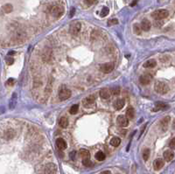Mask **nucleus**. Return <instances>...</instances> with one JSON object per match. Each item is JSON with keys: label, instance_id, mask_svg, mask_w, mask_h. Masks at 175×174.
I'll use <instances>...</instances> for the list:
<instances>
[{"label": "nucleus", "instance_id": "obj_1", "mask_svg": "<svg viewBox=\"0 0 175 174\" xmlns=\"http://www.w3.org/2000/svg\"><path fill=\"white\" fill-rule=\"evenodd\" d=\"M154 89H155L156 92L160 94V95H165L169 91V86L165 81H156L155 85H154Z\"/></svg>", "mask_w": 175, "mask_h": 174}, {"label": "nucleus", "instance_id": "obj_2", "mask_svg": "<svg viewBox=\"0 0 175 174\" xmlns=\"http://www.w3.org/2000/svg\"><path fill=\"white\" fill-rule=\"evenodd\" d=\"M152 18L156 20H161L166 19V18L169 16V12H168L167 10H164V9H161V10H157L155 11H153L152 14Z\"/></svg>", "mask_w": 175, "mask_h": 174}, {"label": "nucleus", "instance_id": "obj_3", "mask_svg": "<svg viewBox=\"0 0 175 174\" xmlns=\"http://www.w3.org/2000/svg\"><path fill=\"white\" fill-rule=\"evenodd\" d=\"M71 95H72L71 90H70V89H68L67 87L62 86L61 88H60V90H59V98L61 101H65L67 99H68V98H70Z\"/></svg>", "mask_w": 175, "mask_h": 174}, {"label": "nucleus", "instance_id": "obj_4", "mask_svg": "<svg viewBox=\"0 0 175 174\" xmlns=\"http://www.w3.org/2000/svg\"><path fill=\"white\" fill-rule=\"evenodd\" d=\"M64 13V8L61 5H54L51 9V14L54 18H60Z\"/></svg>", "mask_w": 175, "mask_h": 174}, {"label": "nucleus", "instance_id": "obj_5", "mask_svg": "<svg viewBox=\"0 0 175 174\" xmlns=\"http://www.w3.org/2000/svg\"><path fill=\"white\" fill-rule=\"evenodd\" d=\"M57 170H58V168H57L56 164L54 163H48L45 166L44 172H45V174H56Z\"/></svg>", "mask_w": 175, "mask_h": 174}, {"label": "nucleus", "instance_id": "obj_6", "mask_svg": "<svg viewBox=\"0 0 175 174\" xmlns=\"http://www.w3.org/2000/svg\"><path fill=\"white\" fill-rule=\"evenodd\" d=\"M114 67H115V66L113 63L108 62V63L103 64V65L100 67V70L102 71V72L105 73V74H109V73L112 72V71L114 70Z\"/></svg>", "mask_w": 175, "mask_h": 174}, {"label": "nucleus", "instance_id": "obj_7", "mask_svg": "<svg viewBox=\"0 0 175 174\" xmlns=\"http://www.w3.org/2000/svg\"><path fill=\"white\" fill-rule=\"evenodd\" d=\"M81 29H82V25L80 22H74L70 26V33L73 35H77L80 33Z\"/></svg>", "mask_w": 175, "mask_h": 174}, {"label": "nucleus", "instance_id": "obj_8", "mask_svg": "<svg viewBox=\"0 0 175 174\" xmlns=\"http://www.w3.org/2000/svg\"><path fill=\"white\" fill-rule=\"evenodd\" d=\"M151 81V76L150 74H143L139 78V82L144 86L148 85Z\"/></svg>", "mask_w": 175, "mask_h": 174}, {"label": "nucleus", "instance_id": "obj_9", "mask_svg": "<svg viewBox=\"0 0 175 174\" xmlns=\"http://www.w3.org/2000/svg\"><path fill=\"white\" fill-rule=\"evenodd\" d=\"M116 121L121 127H127L129 125V119L124 116H118Z\"/></svg>", "mask_w": 175, "mask_h": 174}, {"label": "nucleus", "instance_id": "obj_10", "mask_svg": "<svg viewBox=\"0 0 175 174\" xmlns=\"http://www.w3.org/2000/svg\"><path fill=\"white\" fill-rule=\"evenodd\" d=\"M170 120H171L170 116H165V117H164L162 120L160 121V123H159L160 128L163 131H165V130H167L168 125H169V123H170Z\"/></svg>", "mask_w": 175, "mask_h": 174}, {"label": "nucleus", "instance_id": "obj_11", "mask_svg": "<svg viewBox=\"0 0 175 174\" xmlns=\"http://www.w3.org/2000/svg\"><path fill=\"white\" fill-rule=\"evenodd\" d=\"M56 146H57V148L61 150H64L65 149H67V147H68L66 141L64 140L63 138H58L56 140Z\"/></svg>", "mask_w": 175, "mask_h": 174}, {"label": "nucleus", "instance_id": "obj_12", "mask_svg": "<svg viewBox=\"0 0 175 174\" xmlns=\"http://www.w3.org/2000/svg\"><path fill=\"white\" fill-rule=\"evenodd\" d=\"M164 164H165L164 161H163L161 158L156 159L155 161L153 162V167L156 171H159L160 169H162L163 166H164Z\"/></svg>", "mask_w": 175, "mask_h": 174}, {"label": "nucleus", "instance_id": "obj_13", "mask_svg": "<svg viewBox=\"0 0 175 174\" xmlns=\"http://www.w3.org/2000/svg\"><path fill=\"white\" fill-rule=\"evenodd\" d=\"M110 94H111V92H110V89L105 88L101 89L100 96H101V98H103V99H109L110 97Z\"/></svg>", "mask_w": 175, "mask_h": 174}, {"label": "nucleus", "instance_id": "obj_14", "mask_svg": "<svg viewBox=\"0 0 175 174\" xmlns=\"http://www.w3.org/2000/svg\"><path fill=\"white\" fill-rule=\"evenodd\" d=\"M156 66H157V62H156L155 59H148L147 61L144 63V65H143V67L144 68H153L155 67Z\"/></svg>", "mask_w": 175, "mask_h": 174}, {"label": "nucleus", "instance_id": "obj_15", "mask_svg": "<svg viewBox=\"0 0 175 174\" xmlns=\"http://www.w3.org/2000/svg\"><path fill=\"white\" fill-rule=\"evenodd\" d=\"M163 156H164V158H165V161L170 162L171 160H172V158H173L174 153H173V152H172L171 150H167L164 152Z\"/></svg>", "mask_w": 175, "mask_h": 174}, {"label": "nucleus", "instance_id": "obj_16", "mask_svg": "<svg viewBox=\"0 0 175 174\" xmlns=\"http://www.w3.org/2000/svg\"><path fill=\"white\" fill-rule=\"evenodd\" d=\"M151 27V22L149 21L148 19H144L141 22V29L144 30L145 32H148Z\"/></svg>", "mask_w": 175, "mask_h": 174}, {"label": "nucleus", "instance_id": "obj_17", "mask_svg": "<svg viewBox=\"0 0 175 174\" xmlns=\"http://www.w3.org/2000/svg\"><path fill=\"white\" fill-rule=\"evenodd\" d=\"M124 104H125V101L123 99H117L114 103L115 109H117V110H120V109H122L123 108Z\"/></svg>", "mask_w": 175, "mask_h": 174}, {"label": "nucleus", "instance_id": "obj_18", "mask_svg": "<svg viewBox=\"0 0 175 174\" xmlns=\"http://www.w3.org/2000/svg\"><path fill=\"white\" fill-rule=\"evenodd\" d=\"M96 102V97L94 95H89L87 98L84 99V104L86 106H91L92 104H94Z\"/></svg>", "mask_w": 175, "mask_h": 174}, {"label": "nucleus", "instance_id": "obj_19", "mask_svg": "<svg viewBox=\"0 0 175 174\" xmlns=\"http://www.w3.org/2000/svg\"><path fill=\"white\" fill-rule=\"evenodd\" d=\"M168 105L163 103V102H157L155 105V109H153V111H158V110H165V109H168Z\"/></svg>", "mask_w": 175, "mask_h": 174}, {"label": "nucleus", "instance_id": "obj_20", "mask_svg": "<svg viewBox=\"0 0 175 174\" xmlns=\"http://www.w3.org/2000/svg\"><path fill=\"white\" fill-rule=\"evenodd\" d=\"M79 153L81 157H83V158H89V157H90V153L86 149H81Z\"/></svg>", "mask_w": 175, "mask_h": 174}, {"label": "nucleus", "instance_id": "obj_21", "mask_svg": "<svg viewBox=\"0 0 175 174\" xmlns=\"http://www.w3.org/2000/svg\"><path fill=\"white\" fill-rule=\"evenodd\" d=\"M59 125L61 128H63V129H66L68 126V120L66 117H61L59 120Z\"/></svg>", "mask_w": 175, "mask_h": 174}, {"label": "nucleus", "instance_id": "obj_22", "mask_svg": "<svg viewBox=\"0 0 175 174\" xmlns=\"http://www.w3.org/2000/svg\"><path fill=\"white\" fill-rule=\"evenodd\" d=\"M121 143V139L119 138V137H115L113 138H111V140H110V145L112 146H114V147H117V146H119Z\"/></svg>", "mask_w": 175, "mask_h": 174}, {"label": "nucleus", "instance_id": "obj_23", "mask_svg": "<svg viewBox=\"0 0 175 174\" xmlns=\"http://www.w3.org/2000/svg\"><path fill=\"white\" fill-rule=\"evenodd\" d=\"M135 116V110L132 107H130L126 111V117L128 119H132Z\"/></svg>", "mask_w": 175, "mask_h": 174}, {"label": "nucleus", "instance_id": "obj_24", "mask_svg": "<svg viewBox=\"0 0 175 174\" xmlns=\"http://www.w3.org/2000/svg\"><path fill=\"white\" fill-rule=\"evenodd\" d=\"M16 102H17V94L14 93L11 96V102H10V109H13L16 106Z\"/></svg>", "mask_w": 175, "mask_h": 174}, {"label": "nucleus", "instance_id": "obj_25", "mask_svg": "<svg viewBox=\"0 0 175 174\" xmlns=\"http://www.w3.org/2000/svg\"><path fill=\"white\" fill-rule=\"evenodd\" d=\"M12 10H13V7L11 4H6L3 6V11L5 13H10L12 11Z\"/></svg>", "mask_w": 175, "mask_h": 174}, {"label": "nucleus", "instance_id": "obj_26", "mask_svg": "<svg viewBox=\"0 0 175 174\" xmlns=\"http://www.w3.org/2000/svg\"><path fill=\"white\" fill-rule=\"evenodd\" d=\"M78 110H79V105L75 104V105H73V106L70 108L69 113L71 114V115H75V114L78 112Z\"/></svg>", "mask_w": 175, "mask_h": 174}, {"label": "nucleus", "instance_id": "obj_27", "mask_svg": "<svg viewBox=\"0 0 175 174\" xmlns=\"http://www.w3.org/2000/svg\"><path fill=\"white\" fill-rule=\"evenodd\" d=\"M96 158L98 161H103L105 159V154L103 152H98L96 154Z\"/></svg>", "mask_w": 175, "mask_h": 174}, {"label": "nucleus", "instance_id": "obj_28", "mask_svg": "<svg viewBox=\"0 0 175 174\" xmlns=\"http://www.w3.org/2000/svg\"><path fill=\"white\" fill-rule=\"evenodd\" d=\"M150 157V150L149 149H145L143 152V158H144V161H147L149 159Z\"/></svg>", "mask_w": 175, "mask_h": 174}, {"label": "nucleus", "instance_id": "obj_29", "mask_svg": "<svg viewBox=\"0 0 175 174\" xmlns=\"http://www.w3.org/2000/svg\"><path fill=\"white\" fill-rule=\"evenodd\" d=\"M82 164L86 167H89V166H92L93 164H92V162L90 161L89 158H83V160H82Z\"/></svg>", "mask_w": 175, "mask_h": 174}, {"label": "nucleus", "instance_id": "obj_30", "mask_svg": "<svg viewBox=\"0 0 175 174\" xmlns=\"http://www.w3.org/2000/svg\"><path fill=\"white\" fill-rule=\"evenodd\" d=\"M110 12V10L108 7H103L102 11H101V17H106Z\"/></svg>", "mask_w": 175, "mask_h": 174}, {"label": "nucleus", "instance_id": "obj_31", "mask_svg": "<svg viewBox=\"0 0 175 174\" xmlns=\"http://www.w3.org/2000/svg\"><path fill=\"white\" fill-rule=\"evenodd\" d=\"M133 30H134V33L136 34L141 33V27H140L137 24H135L134 26H133Z\"/></svg>", "mask_w": 175, "mask_h": 174}, {"label": "nucleus", "instance_id": "obj_32", "mask_svg": "<svg viewBox=\"0 0 175 174\" xmlns=\"http://www.w3.org/2000/svg\"><path fill=\"white\" fill-rule=\"evenodd\" d=\"M110 92L113 93L115 95H118L119 94H120V88H119V87H114V88L110 90Z\"/></svg>", "mask_w": 175, "mask_h": 174}, {"label": "nucleus", "instance_id": "obj_33", "mask_svg": "<svg viewBox=\"0 0 175 174\" xmlns=\"http://www.w3.org/2000/svg\"><path fill=\"white\" fill-rule=\"evenodd\" d=\"M13 135H14V132H13L12 130H9L5 132V137H7V138H11V137H13Z\"/></svg>", "mask_w": 175, "mask_h": 174}, {"label": "nucleus", "instance_id": "obj_34", "mask_svg": "<svg viewBox=\"0 0 175 174\" xmlns=\"http://www.w3.org/2000/svg\"><path fill=\"white\" fill-rule=\"evenodd\" d=\"M5 62L7 63V65H12L13 62H14V59L12 57H6L5 58Z\"/></svg>", "mask_w": 175, "mask_h": 174}, {"label": "nucleus", "instance_id": "obj_35", "mask_svg": "<svg viewBox=\"0 0 175 174\" xmlns=\"http://www.w3.org/2000/svg\"><path fill=\"white\" fill-rule=\"evenodd\" d=\"M85 4H87V5H92V4H96V2H97V0H84Z\"/></svg>", "mask_w": 175, "mask_h": 174}, {"label": "nucleus", "instance_id": "obj_36", "mask_svg": "<svg viewBox=\"0 0 175 174\" xmlns=\"http://www.w3.org/2000/svg\"><path fill=\"white\" fill-rule=\"evenodd\" d=\"M116 24H118V20L116 19H110L108 21V25H109V26H112V25H116Z\"/></svg>", "mask_w": 175, "mask_h": 174}, {"label": "nucleus", "instance_id": "obj_37", "mask_svg": "<svg viewBox=\"0 0 175 174\" xmlns=\"http://www.w3.org/2000/svg\"><path fill=\"white\" fill-rule=\"evenodd\" d=\"M169 146H170V148L172 149V150H174V149H175V137H173V138H172V140L170 141Z\"/></svg>", "mask_w": 175, "mask_h": 174}, {"label": "nucleus", "instance_id": "obj_38", "mask_svg": "<svg viewBox=\"0 0 175 174\" xmlns=\"http://www.w3.org/2000/svg\"><path fill=\"white\" fill-rule=\"evenodd\" d=\"M69 156H70V158L71 159L75 160V156H76V152H75V150H73V152H71Z\"/></svg>", "mask_w": 175, "mask_h": 174}, {"label": "nucleus", "instance_id": "obj_39", "mask_svg": "<svg viewBox=\"0 0 175 174\" xmlns=\"http://www.w3.org/2000/svg\"><path fill=\"white\" fill-rule=\"evenodd\" d=\"M13 83H14V79H12V78H10V79L8 80L7 81H6V84L9 86H12Z\"/></svg>", "mask_w": 175, "mask_h": 174}, {"label": "nucleus", "instance_id": "obj_40", "mask_svg": "<svg viewBox=\"0 0 175 174\" xmlns=\"http://www.w3.org/2000/svg\"><path fill=\"white\" fill-rule=\"evenodd\" d=\"M75 13V8H72V9H71V11H70V18L74 17Z\"/></svg>", "mask_w": 175, "mask_h": 174}, {"label": "nucleus", "instance_id": "obj_41", "mask_svg": "<svg viewBox=\"0 0 175 174\" xmlns=\"http://www.w3.org/2000/svg\"><path fill=\"white\" fill-rule=\"evenodd\" d=\"M100 174H111V172H110V171H103V172H101Z\"/></svg>", "mask_w": 175, "mask_h": 174}, {"label": "nucleus", "instance_id": "obj_42", "mask_svg": "<svg viewBox=\"0 0 175 174\" xmlns=\"http://www.w3.org/2000/svg\"><path fill=\"white\" fill-rule=\"evenodd\" d=\"M13 54H15V52L14 51H11L8 52V55H13Z\"/></svg>", "mask_w": 175, "mask_h": 174}, {"label": "nucleus", "instance_id": "obj_43", "mask_svg": "<svg viewBox=\"0 0 175 174\" xmlns=\"http://www.w3.org/2000/svg\"><path fill=\"white\" fill-rule=\"evenodd\" d=\"M137 0H134V1H133V3L130 4V6H134L135 4H137Z\"/></svg>", "mask_w": 175, "mask_h": 174}]
</instances>
